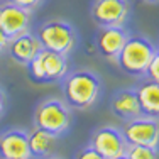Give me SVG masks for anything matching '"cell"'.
Segmentation results:
<instances>
[{"label":"cell","instance_id":"1","mask_svg":"<svg viewBox=\"0 0 159 159\" xmlns=\"http://www.w3.org/2000/svg\"><path fill=\"white\" fill-rule=\"evenodd\" d=\"M102 83L97 73L90 70H76L63 78V95L70 108L86 110L98 100Z\"/></svg>","mask_w":159,"mask_h":159},{"label":"cell","instance_id":"2","mask_svg":"<svg viewBox=\"0 0 159 159\" xmlns=\"http://www.w3.org/2000/svg\"><path fill=\"white\" fill-rule=\"evenodd\" d=\"M157 54V48L149 37L129 34L124 48L115 58L117 64L130 76H142L149 61Z\"/></svg>","mask_w":159,"mask_h":159},{"label":"cell","instance_id":"3","mask_svg":"<svg viewBox=\"0 0 159 159\" xmlns=\"http://www.w3.org/2000/svg\"><path fill=\"white\" fill-rule=\"evenodd\" d=\"M41 48L68 56L78 43V34L70 22L63 19H51L41 24L36 34Z\"/></svg>","mask_w":159,"mask_h":159},{"label":"cell","instance_id":"4","mask_svg":"<svg viewBox=\"0 0 159 159\" xmlns=\"http://www.w3.org/2000/svg\"><path fill=\"white\" fill-rule=\"evenodd\" d=\"M71 125V112L64 100L46 98L36 107L34 127H39L52 135H61L68 132Z\"/></svg>","mask_w":159,"mask_h":159},{"label":"cell","instance_id":"5","mask_svg":"<svg viewBox=\"0 0 159 159\" xmlns=\"http://www.w3.org/2000/svg\"><path fill=\"white\" fill-rule=\"evenodd\" d=\"M25 66H27L31 80L36 83L59 81L70 70L66 56L59 54V52H52L49 49H41Z\"/></svg>","mask_w":159,"mask_h":159},{"label":"cell","instance_id":"6","mask_svg":"<svg viewBox=\"0 0 159 159\" xmlns=\"http://www.w3.org/2000/svg\"><path fill=\"white\" fill-rule=\"evenodd\" d=\"M130 14L129 0H95L90 10L93 22L100 27L124 25Z\"/></svg>","mask_w":159,"mask_h":159},{"label":"cell","instance_id":"7","mask_svg":"<svg viewBox=\"0 0 159 159\" xmlns=\"http://www.w3.org/2000/svg\"><path fill=\"white\" fill-rule=\"evenodd\" d=\"M127 144H139V146L157 147L159 141V127L157 119L151 117H137V119L127 120L125 125L120 129Z\"/></svg>","mask_w":159,"mask_h":159},{"label":"cell","instance_id":"8","mask_svg":"<svg viewBox=\"0 0 159 159\" xmlns=\"http://www.w3.org/2000/svg\"><path fill=\"white\" fill-rule=\"evenodd\" d=\"M90 146L105 159H115L125 154L127 142L124 139L122 132L117 127L103 125V127H98L92 134Z\"/></svg>","mask_w":159,"mask_h":159},{"label":"cell","instance_id":"9","mask_svg":"<svg viewBox=\"0 0 159 159\" xmlns=\"http://www.w3.org/2000/svg\"><path fill=\"white\" fill-rule=\"evenodd\" d=\"M31 25V12L16 3L5 2L0 5V29L9 39L29 31Z\"/></svg>","mask_w":159,"mask_h":159},{"label":"cell","instance_id":"10","mask_svg":"<svg viewBox=\"0 0 159 159\" xmlns=\"http://www.w3.org/2000/svg\"><path fill=\"white\" fill-rule=\"evenodd\" d=\"M129 37V32L124 25H108V27H100L97 37H95V46L97 51L103 58L113 59L119 56L120 49L124 48Z\"/></svg>","mask_w":159,"mask_h":159},{"label":"cell","instance_id":"11","mask_svg":"<svg viewBox=\"0 0 159 159\" xmlns=\"http://www.w3.org/2000/svg\"><path fill=\"white\" fill-rule=\"evenodd\" d=\"M0 157L3 159H31L27 132L22 129H9L0 134Z\"/></svg>","mask_w":159,"mask_h":159},{"label":"cell","instance_id":"12","mask_svg":"<svg viewBox=\"0 0 159 159\" xmlns=\"http://www.w3.org/2000/svg\"><path fill=\"white\" fill-rule=\"evenodd\" d=\"M7 49H9V52H10L14 61H17L19 64H24L25 66L43 48H41L39 41H37V37L34 36V34L25 31V32L19 34L16 37H12V39L9 41Z\"/></svg>","mask_w":159,"mask_h":159},{"label":"cell","instance_id":"13","mask_svg":"<svg viewBox=\"0 0 159 159\" xmlns=\"http://www.w3.org/2000/svg\"><path fill=\"white\" fill-rule=\"evenodd\" d=\"M110 108L113 115L122 119L124 122L132 119L141 117V108H139L137 95H135V88H122L113 95L110 102Z\"/></svg>","mask_w":159,"mask_h":159},{"label":"cell","instance_id":"14","mask_svg":"<svg viewBox=\"0 0 159 159\" xmlns=\"http://www.w3.org/2000/svg\"><path fill=\"white\" fill-rule=\"evenodd\" d=\"M141 115L157 119L159 115V83L147 78L135 88Z\"/></svg>","mask_w":159,"mask_h":159},{"label":"cell","instance_id":"15","mask_svg":"<svg viewBox=\"0 0 159 159\" xmlns=\"http://www.w3.org/2000/svg\"><path fill=\"white\" fill-rule=\"evenodd\" d=\"M54 141H56V135L49 134V132L43 130L39 127H34L31 132H27V144H29L31 157H36V159L48 157Z\"/></svg>","mask_w":159,"mask_h":159},{"label":"cell","instance_id":"16","mask_svg":"<svg viewBox=\"0 0 159 159\" xmlns=\"http://www.w3.org/2000/svg\"><path fill=\"white\" fill-rule=\"evenodd\" d=\"M127 159H157V147L139 146V144H127L125 154Z\"/></svg>","mask_w":159,"mask_h":159},{"label":"cell","instance_id":"17","mask_svg":"<svg viewBox=\"0 0 159 159\" xmlns=\"http://www.w3.org/2000/svg\"><path fill=\"white\" fill-rule=\"evenodd\" d=\"M147 78L152 80V81H159V54H156L152 59L149 61V64H147L146 68V73Z\"/></svg>","mask_w":159,"mask_h":159},{"label":"cell","instance_id":"18","mask_svg":"<svg viewBox=\"0 0 159 159\" xmlns=\"http://www.w3.org/2000/svg\"><path fill=\"white\" fill-rule=\"evenodd\" d=\"M7 2L16 3V5L22 7V9H25V10H29V12H32V10L37 9V7H39L41 3L44 2V0H7Z\"/></svg>","mask_w":159,"mask_h":159},{"label":"cell","instance_id":"19","mask_svg":"<svg viewBox=\"0 0 159 159\" xmlns=\"http://www.w3.org/2000/svg\"><path fill=\"white\" fill-rule=\"evenodd\" d=\"M75 159H105V157L100 156V154H98L92 146H88V147H85V149L80 151Z\"/></svg>","mask_w":159,"mask_h":159},{"label":"cell","instance_id":"20","mask_svg":"<svg viewBox=\"0 0 159 159\" xmlns=\"http://www.w3.org/2000/svg\"><path fill=\"white\" fill-rule=\"evenodd\" d=\"M9 41H10V39L5 36V32H3L2 29H0V52L7 49V46H9Z\"/></svg>","mask_w":159,"mask_h":159},{"label":"cell","instance_id":"21","mask_svg":"<svg viewBox=\"0 0 159 159\" xmlns=\"http://www.w3.org/2000/svg\"><path fill=\"white\" fill-rule=\"evenodd\" d=\"M3 110H5V93H3V90L0 88V117H2Z\"/></svg>","mask_w":159,"mask_h":159},{"label":"cell","instance_id":"22","mask_svg":"<svg viewBox=\"0 0 159 159\" xmlns=\"http://www.w3.org/2000/svg\"><path fill=\"white\" fill-rule=\"evenodd\" d=\"M144 3H157V0H141Z\"/></svg>","mask_w":159,"mask_h":159},{"label":"cell","instance_id":"23","mask_svg":"<svg viewBox=\"0 0 159 159\" xmlns=\"http://www.w3.org/2000/svg\"><path fill=\"white\" fill-rule=\"evenodd\" d=\"M43 159H59V157H49V156H48V157H43Z\"/></svg>","mask_w":159,"mask_h":159},{"label":"cell","instance_id":"24","mask_svg":"<svg viewBox=\"0 0 159 159\" xmlns=\"http://www.w3.org/2000/svg\"><path fill=\"white\" fill-rule=\"evenodd\" d=\"M115 159H127L125 156H120V157H115Z\"/></svg>","mask_w":159,"mask_h":159},{"label":"cell","instance_id":"25","mask_svg":"<svg viewBox=\"0 0 159 159\" xmlns=\"http://www.w3.org/2000/svg\"><path fill=\"white\" fill-rule=\"evenodd\" d=\"M0 159H3V157H0Z\"/></svg>","mask_w":159,"mask_h":159}]
</instances>
